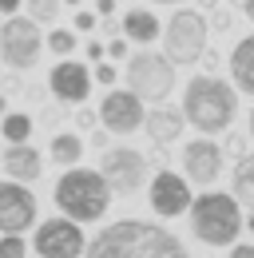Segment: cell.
Listing matches in <instances>:
<instances>
[{
  "instance_id": "cell-1",
  "label": "cell",
  "mask_w": 254,
  "mask_h": 258,
  "mask_svg": "<svg viewBox=\"0 0 254 258\" xmlns=\"http://www.w3.org/2000/svg\"><path fill=\"white\" fill-rule=\"evenodd\" d=\"M84 258H190L187 246L159 223L143 219H119L103 226L84 246Z\"/></svg>"
},
{
  "instance_id": "cell-2",
  "label": "cell",
  "mask_w": 254,
  "mask_h": 258,
  "mask_svg": "<svg viewBox=\"0 0 254 258\" xmlns=\"http://www.w3.org/2000/svg\"><path fill=\"white\" fill-rule=\"evenodd\" d=\"M238 115V96H234V84L219 80L215 72L207 76H195L183 88V119L203 135H219L234 123Z\"/></svg>"
},
{
  "instance_id": "cell-3",
  "label": "cell",
  "mask_w": 254,
  "mask_h": 258,
  "mask_svg": "<svg viewBox=\"0 0 254 258\" xmlns=\"http://www.w3.org/2000/svg\"><path fill=\"white\" fill-rule=\"evenodd\" d=\"M107 203H111V187L92 167H68L56 179V207L72 223H95V219H103Z\"/></svg>"
},
{
  "instance_id": "cell-4",
  "label": "cell",
  "mask_w": 254,
  "mask_h": 258,
  "mask_svg": "<svg viewBox=\"0 0 254 258\" xmlns=\"http://www.w3.org/2000/svg\"><path fill=\"white\" fill-rule=\"evenodd\" d=\"M190 234L207 246H234L238 230H242V207L234 203V195L207 191L190 199Z\"/></svg>"
},
{
  "instance_id": "cell-5",
  "label": "cell",
  "mask_w": 254,
  "mask_h": 258,
  "mask_svg": "<svg viewBox=\"0 0 254 258\" xmlns=\"http://www.w3.org/2000/svg\"><path fill=\"white\" fill-rule=\"evenodd\" d=\"M163 56L171 60L175 68H187V64H199L203 52H207V20L203 12L195 8H175V16L163 24Z\"/></svg>"
},
{
  "instance_id": "cell-6",
  "label": "cell",
  "mask_w": 254,
  "mask_h": 258,
  "mask_svg": "<svg viewBox=\"0 0 254 258\" xmlns=\"http://www.w3.org/2000/svg\"><path fill=\"white\" fill-rule=\"evenodd\" d=\"M123 80H127V92H135L139 99L159 103V99L171 96V88H175V64H171L163 52L143 48V52H131V56H127Z\"/></svg>"
},
{
  "instance_id": "cell-7",
  "label": "cell",
  "mask_w": 254,
  "mask_h": 258,
  "mask_svg": "<svg viewBox=\"0 0 254 258\" xmlns=\"http://www.w3.org/2000/svg\"><path fill=\"white\" fill-rule=\"evenodd\" d=\"M99 175L107 179L111 195H139L151 179V163L135 147H103L99 155Z\"/></svg>"
},
{
  "instance_id": "cell-8",
  "label": "cell",
  "mask_w": 254,
  "mask_h": 258,
  "mask_svg": "<svg viewBox=\"0 0 254 258\" xmlns=\"http://www.w3.org/2000/svg\"><path fill=\"white\" fill-rule=\"evenodd\" d=\"M40 52H44V36H40V24L32 16L16 12V16H8L0 24V60L8 68H16V72L36 68Z\"/></svg>"
},
{
  "instance_id": "cell-9",
  "label": "cell",
  "mask_w": 254,
  "mask_h": 258,
  "mask_svg": "<svg viewBox=\"0 0 254 258\" xmlns=\"http://www.w3.org/2000/svg\"><path fill=\"white\" fill-rule=\"evenodd\" d=\"M84 246H88L84 230H80V223H72L68 215L40 223V226H36V234H32V250H36V258H80V254H84Z\"/></svg>"
},
{
  "instance_id": "cell-10",
  "label": "cell",
  "mask_w": 254,
  "mask_h": 258,
  "mask_svg": "<svg viewBox=\"0 0 254 258\" xmlns=\"http://www.w3.org/2000/svg\"><path fill=\"white\" fill-rule=\"evenodd\" d=\"M190 183L183 175H175V171H155L151 179H147V203H151V211H155L159 219H179V215H187L190 211Z\"/></svg>"
},
{
  "instance_id": "cell-11",
  "label": "cell",
  "mask_w": 254,
  "mask_h": 258,
  "mask_svg": "<svg viewBox=\"0 0 254 258\" xmlns=\"http://www.w3.org/2000/svg\"><path fill=\"white\" fill-rule=\"evenodd\" d=\"M99 123L111 131V135H135V131L143 127V99L135 96V92H119V88H107V96L99 103Z\"/></svg>"
},
{
  "instance_id": "cell-12",
  "label": "cell",
  "mask_w": 254,
  "mask_h": 258,
  "mask_svg": "<svg viewBox=\"0 0 254 258\" xmlns=\"http://www.w3.org/2000/svg\"><path fill=\"white\" fill-rule=\"evenodd\" d=\"M36 223V195L28 183L0 179V234H24Z\"/></svg>"
},
{
  "instance_id": "cell-13",
  "label": "cell",
  "mask_w": 254,
  "mask_h": 258,
  "mask_svg": "<svg viewBox=\"0 0 254 258\" xmlns=\"http://www.w3.org/2000/svg\"><path fill=\"white\" fill-rule=\"evenodd\" d=\"M222 147L219 143H211V135H203V139H190L187 147H183V179L195 183V187H215L222 175Z\"/></svg>"
},
{
  "instance_id": "cell-14",
  "label": "cell",
  "mask_w": 254,
  "mask_h": 258,
  "mask_svg": "<svg viewBox=\"0 0 254 258\" xmlns=\"http://www.w3.org/2000/svg\"><path fill=\"white\" fill-rule=\"evenodd\" d=\"M48 88L64 103H84L88 92H92V68L76 64V60H60V64L48 72Z\"/></svg>"
},
{
  "instance_id": "cell-15",
  "label": "cell",
  "mask_w": 254,
  "mask_h": 258,
  "mask_svg": "<svg viewBox=\"0 0 254 258\" xmlns=\"http://www.w3.org/2000/svg\"><path fill=\"white\" fill-rule=\"evenodd\" d=\"M0 163H4V179H16V183H36L44 175V159L28 143H8Z\"/></svg>"
},
{
  "instance_id": "cell-16",
  "label": "cell",
  "mask_w": 254,
  "mask_h": 258,
  "mask_svg": "<svg viewBox=\"0 0 254 258\" xmlns=\"http://www.w3.org/2000/svg\"><path fill=\"white\" fill-rule=\"evenodd\" d=\"M183 111H171V107H151L147 115H143V127L151 135V143L155 147H167V143H175L179 135H183Z\"/></svg>"
},
{
  "instance_id": "cell-17",
  "label": "cell",
  "mask_w": 254,
  "mask_h": 258,
  "mask_svg": "<svg viewBox=\"0 0 254 258\" xmlns=\"http://www.w3.org/2000/svg\"><path fill=\"white\" fill-rule=\"evenodd\" d=\"M119 32L127 36V44H155L159 36H163V24H159L155 12H147V8H131L123 12V24H119Z\"/></svg>"
},
{
  "instance_id": "cell-18",
  "label": "cell",
  "mask_w": 254,
  "mask_h": 258,
  "mask_svg": "<svg viewBox=\"0 0 254 258\" xmlns=\"http://www.w3.org/2000/svg\"><path fill=\"white\" fill-rule=\"evenodd\" d=\"M230 80L238 92L254 96V36H242L230 52Z\"/></svg>"
},
{
  "instance_id": "cell-19",
  "label": "cell",
  "mask_w": 254,
  "mask_h": 258,
  "mask_svg": "<svg viewBox=\"0 0 254 258\" xmlns=\"http://www.w3.org/2000/svg\"><path fill=\"white\" fill-rule=\"evenodd\" d=\"M48 155H52V163H60L64 171H68V167H76V163L84 159V139L76 131H56L52 143H48Z\"/></svg>"
},
{
  "instance_id": "cell-20",
  "label": "cell",
  "mask_w": 254,
  "mask_h": 258,
  "mask_svg": "<svg viewBox=\"0 0 254 258\" xmlns=\"http://www.w3.org/2000/svg\"><path fill=\"white\" fill-rule=\"evenodd\" d=\"M230 195H234L238 207L254 211V155H242V163L234 167V175H230Z\"/></svg>"
},
{
  "instance_id": "cell-21",
  "label": "cell",
  "mask_w": 254,
  "mask_h": 258,
  "mask_svg": "<svg viewBox=\"0 0 254 258\" xmlns=\"http://www.w3.org/2000/svg\"><path fill=\"white\" fill-rule=\"evenodd\" d=\"M0 135H4L8 143H28L32 115H24V111H8V115H0Z\"/></svg>"
},
{
  "instance_id": "cell-22",
  "label": "cell",
  "mask_w": 254,
  "mask_h": 258,
  "mask_svg": "<svg viewBox=\"0 0 254 258\" xmlns=\"http://www.w3.org/2000/svg\"><path fill=\"white\" fill-rule=\"evenodd\" d=\"M24 4H28V16L36 24H52L64 8V0H24Z\"/></svg>"
},
{
  "instance_id": "cell-23",
  "label": "cell",
  "mask_w": 254,
  "mask_h": 258,
  "mask_svg": "<svg viewBox=\"0 0 254 258\" xmlns=\"http://www.w3.org/2000/svg\"><path fill=\"white\" fill-rule=\"evenodd\" d=\"M76 44H80V40H76L72 28H52V32H48V52H56V56H72Z\"/></svg>"
},
{
  "instance_id": "cell-24",
  "label": "cell",
  "mask_w": 254,
  "mask_h": 258,
  "mask_svg": "<svg viewBox=\"0 0 254 258\" xmlns=\"http://www.w3.org/2000/svg\"><path fill=\"white\" fill-rule=\"evenodd\" d=\"M24 254H28L24 234H0V258H24Z\"/></svg>"
},
{
  "instance_id": "cell-25",
  "label": "cell",
  "mask_w": 254,
  "mask_h": 258,
  "mask_svg": "<svg viewBox=\"0 0 254 258\" xmlns=\"http://www.w3.org/2000/svg\"><path fill=\"white\" fill-rule=\"evenodd\" d=\"M76 32H95V24H99V16L95 12H88V8H76Z\"/></svg>"
},
{
  "instance_id": "cell-26",
  "label": "cell",
  "mask_w": 254,
  "mask_h": 258,
  "mask_svg": "<svg viewBox=\"0 0 254 258\" xmlns=\"http://www.w3.org/2000/svg\"><path fill=\"white\" fill-rule=\"evenodd\" d=\"M103 56H111V60H127V36H111V40L103 44Z\"/></svg>"
},
{
  "instance_id": "cell-27",
  "label": "cell",
  "mask_w": 254,
  "mask_h": 258,
  "mask_svg": "<svg viewBox=\"0 0 254 258\" xmlns=\"http://www.w3.org/2000/svg\"><path fill=\"white\" fill-rule=\"evenodd\" d=\"M115 76H119V68H111V64H95L92 68V80H95V84H103V88H111Z\"/></svg>"
},
{
  "instance_id": "cell-28",
  "label": "cell",
  "mask_w": 254,
  "mask_h": 258,
  "mask_svg": "<svg viewBox=\"0 0 254 258\" xmlns=\"http://www.w3.org/2000/svg\"><path fill=\"white\" fill-rule=\"evenodd\" d=\"M76 123H80V127H95V123H99V115H95L92 107H84V103H80V111H76Z\"/></svg>"
},
{
  "instance_id": "cell-29",
  "label": "cell",
  "mask_w": 254,
  "mask_h": 258,
  "mask_svg": "<svg viewBox=\"0 0 254 258\" xmlns=\"http://www.w3.org/2000/svg\"><path fill=\"white\" fill-rule=\"evenodd\" d=\"M95 28H99V32L107 36V40H111V36H123V32H119V24H115L111 16H99V24H95Z\"/></svg>"
},
{
  "instance_id": "cell-30",
  "label": "cell",
  "mask_w": 254,
  "mask_h": 258,
  "mask_svg": "<svg viewBox=\"0 0 254 258\" xmlns=\"http://www.w3.org/2000/svg\"><path fill=\"white\" fill-rule=\"evenodd\" d=\"M226 151H230V155H242V151H246V139H242V135H230V139H226ZM226 151H222V155H226Z\"/></svg>"
},
{
  "instance_id": "cell-31",
  "label": "cell",
  "mask_w": 254,
  "mask_h": 258,
  "mask_svg": "<svg viewBox=\"0 0 254 258\" xmlns=\"http://www.w3.org/2000/svg\"><path fill=\"white\" fill-rule=\"evenodd\" d=\"M24 8V0H0V16H16Z\"/></svg>"
},
{
  "instance_id": "cell-32",
  "label": "cell",
  "mask_w": 254,
  "mask_h": 258,
  "mask_svg": "<svg viewBox=\"0 0 254 258\" xmlns=\"http://www.w3.org/2000/svg\"><path fill=\"white\" fill-rule=\"evenodd\" d=\"M88 60H92V64H99V60H103V44H99V40H92V44H88Z\"/></svg>"
},
{
  "instance_id": "cell-33",
  "label": "cell",
  "mask_w": 254,
  "mask_h": 258,
  "mask_svg": "<svg viewBox=\"0 0 254 258\" xmlns=\"http://www.w3.org/2000/svg\"><path fill=\"white\" fill-rule=\"evenodd\" d=\"M115 12V0H95V16H111Z\"/></svg>"
},
{
  "instance_id": "cell-34",
  "label": "cell",
  "mask_w": 254,
  "mask_h": 258,
  "mask_svg": "<svg viewBox=\"0 0 254 258\" xmlns=\"http://www.w3.org/2000/svg\"><path fill=\"white\" fill-rule=\"evenodd\" d=\"M226 258H254V246H246V242H238V246H234V250H230Z\"/></svg>"
},
{
  "instance_id": "cell-35",
  "label": "cell",
  "mask_w": 254,
  "mask_h": 258,
  "mask_svg": "<svg viewBox=\"0 0 254 258\" xmlns=\"http://www.w3.org/2000/svg\"><path fill=\"white\" fill-rule=\"evenodd\" d=\"M242 12H246V20L254 24V0H242Z\"/></svg>"
},
{
  "instance_id": "cell-36",
  "label": "cell",
  "mask_w": 254,
  "mask_h": 258,
  "mask_svg": "<svg viewBox=\"0 0 254 258\" xmlns=\"http://www.w3.org/2000/svg\"><path fill=\"white\" fill-rule=\"evenodd\" d=\"M242 226H246V230H250V234H254V211H250V215H246V219H242Z\"/></svg>"
},
{
  "instance_id": "cell-37",
  "label": "cell",
  "mask_w": 254,
  "mask_h": 258,
  "mask_svg": "<svg viewBox=\"0 0 254 258\" xmlns=\"http://www.w3.org/2000/svg\"><path fill=\"white\" fill-rule=\"evenodd\" d=\"M0 115H8V96H0Z\"/></svg>"
},
{
  "instance_id": "cell-38",
  "label": "cell",
  "mask_w": 254,
  "mask_h": 258,
  "mask_svg": "<svg viewBox=\"0 0 254 258\" xmlns=\"http://www.w3.org/2000/svg\"><path fill=\"white\" fill-rule=\"evenodd\" d=\"M199 4H207V8H215V4H219V0H199Z\"/></svg>"
},
{
  "instance_id": "cell-39",
  "label": "cell",
  "mask_w": 254,
  "mask_h": 258,
  "mask_svg": "<svg viewBox=\"0 0 254 258\" xmlns=\"http://www.w3.org/2000/svg\"><path fill=\"white\" fill-rule=\"evenodd\" d=\"M250 139H254V111H250Z\"/></svg>"
},
{
  "instance_id": "cell-40",
  "label": "cell",
  "mask_w": 254,
  "mask_h": 258,
  "mask_svg": "<svg viewBox=\"0 0 254 258\" xmlns=\"http://www.w3.org/2000/svg\"><path fill=\"white\" fill-rule=\"evenodd\" d=\"M64 4H76V8H80V4H84V0H64Z\"/></svg>"
},
{
  "instance_id": "cell-41",
  "label": "cell",
  "mask_w": 254,
  "mask_h": 258,
  "mask_svg": "<svg viewBox=\"0 0 254 258\" xmlns=\"http://www.w3.org/2000/svg\"><path fill=\"white\" fill-rule=\"evenodd\" d=\"M159 4H175V0H159Z\"/></svg>"
}]
</instances>
